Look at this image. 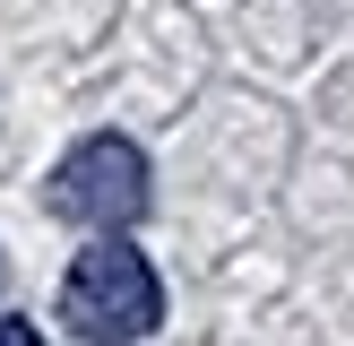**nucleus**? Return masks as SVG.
Listing matches in <instances>:
<instances>
[{
  "mask_svg": "<svg viewBox=\"0 0 354 346\" xmlns=\"http://www.w3.org/2000/svg\"><path fill=\"white\" fill-rule=\"evenodd\" d=\"M61 320L78 329L86 346H130V338H147L156 320H165V294H156V268L130 251V242H86L78 251V268H69V286H61Z\"/></svg>",
  "mask_w": 354,
  "mask_h": 346,
  "instance_id": "obj_1",
  "label": "nucleus"
},
{
  "mask_svg": "<svg viewBox=\"0 0 354 346\" xmlns=\"http://www.w3.org/2000/svg\"><path fill=\"white\" fill-rule=\"evenodd\" d=\"M52 217L69 225H95V234H121V225H138V208H147V156L130 147V138H78V147L52 165Z\"/></svg>",
  "mask_w": 354,
  "mask_h": 346,
  "instance_id": "obj_2",
  "label": "nucleus"
},
{
  "mask_svg": "<svg viewBox=\"0 0 354 346\" xmlns=\"http://www.w3.org/2000/svg\"><path fill=\"white\" fill-rule=\"evenodd\" d=\"M0 346H44V338H35L26 320H0Z\"/></svg>",
  "mask_w": 354,
  "mask_h": 346,
  "instance_id": "obj_3",
  "label": "nucleus"
}]
</instances>
